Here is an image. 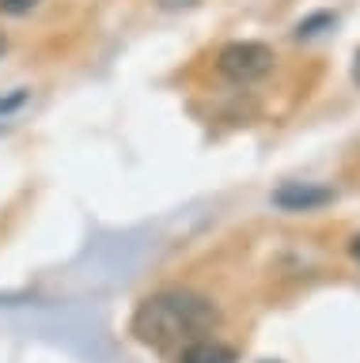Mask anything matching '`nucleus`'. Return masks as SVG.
Returning a JSON list of instances; mask_svg holds the SVG:
<instances>
[{"label":"nucleus","instance_id":"obj_1","mask_svg":"<svg viewBox=\"0 0 360 363\" xmlns=\"http://www.w3.org/2000/svg\"><path fill=\"white\" fill-rule=\"evenodd\" d=\"M220 322V306L201 291H190V288H163L148 295L137 311H133V337L141 345H171V340H197L201 333L217 329Z\"/></svg>","mask_w":360,"mask_h":363},{"label":"nucleus","instance_id":"obj_2","mask_svg":"<svg viewBox=\"0 0 360 363\" xmlns=\"http://www.w3.org/2000/svg\"><path fill=\"white\" fill-rule=\"evenodd\" d=\"M273 50L266 42H228L224 50L217 53V68L235 84H254L262 79L269 68H273Z\"/></svg>","mask_w":360,"mask_h":363},{"label":"nucleus","instance_id":"obj_3","mask_svg":"<svg viewBox=\"0 0 360 363\" xmlns=\"http://www.w3.org/2000/svg\"><path fill=\"white\" fill-rule=\"evenodd\" d=\"M334 201L330 186H315V182H285L273 189V204L280 212H315Z\"/></svg>","mask_w":360,"mask_h":363},{"label":"nucleus","instance_id":"obj_4","mask_svg":"<svg viewBox=\"0 0 360 363\" xmlns=\"http://www.w3.org/2000/svg\"><path fill=\"white\" fill-rule=\"evenodd\" d=\"M235 348L220 345V340H209V337H197L182 345V352L175 356V363H235Z\"/></svg>","mask_w":360,"mask_h":363},{"label":"nucleus","instance_id":"obj_5","mask_svg":"<svg viewBox=\"0 0 360 363\" xmlns=\"http://www.w3.org/2000/svg\"><path fill=\"white\" fill-rule=\"evenodd\" d=\"M322 27H334V16L330 11H319V16L303 19L296 27V38H315V34H322Z\"/></svg>","mask_w":360,"mask_h":363},{"label":"nucleus","instance_id":"obj_6","mask_svg":"<svg viewBox=\"0 0 360 363\" xmlns=\"http://www.w3.org/2000/svg\"><path fill=\"white\" fill-rule=\"evenodd\" d=\"M35 4L38 0H0V11H4V16H27Z\"/></svg>","mask_w":360,"mask_h":363},{"label":"nucleus","instance_id":"obj_7","mask_svg":"<svg viewBox=\"0 0 360 363\" xmlns=\"http://www.w3.org/2000/svg\"><path fill=\"white\" fill-rule=\"evenodd\" d=\"M201 0H156V8L163 11H186V8H197Z\"/></svg>","mask_w":360,"mask_h":363},{"label":"nucleus","instance_id":"obj_8","mask_svg":"<svg viewBox=\"0 0 360 363\" xmlns=\"http://www.w3.org/2000/svg\"><path fill=\"white\" fill-rule=\"evenodd\" d=\"M349 254H353V257H356V261H360V235H356V238H353V242H349Z\"/></svg>","mask_w":360,"mask_h":363},{"label":"nucleus","instance_id":"obj_9","mask_svg":"<svg viewBox=\"0 0 360 363\" xmlns=\"http://www.w3.org/2000/svg\"><path fill=\"white\" fill-rule=\"evenodd\" d=\"M353 79H356V87H360V50H356V61H353Z\"/></svg>","mask_w":360,"mask_h":363},{"label":"nucleus","instance_id":"obj_10","mask_svg":"<svg viewBox=\"0 0 360 363\" xmlns=\"http://www.w3.org/2000/svg\"><path fill=\"white\" fill-rule=\"evenodd\" d=\"M8 50V38H4V34H0V53H4Z\"/></svg>","mask_w":360,"mask_h":363},{"label":"nucleus","instance_id":"obj_11","mask_svg":"<svg viewBox=\"0 0 360 363\" xmlns=\"http://www.w3.org/2000/svg\"><path fill=\"white\" fill-rule=\"evenodd\" d=\"M266 363H273V359H266Z\"/></svg>","mask_w":360,"mask_h":363}]
</instances>
